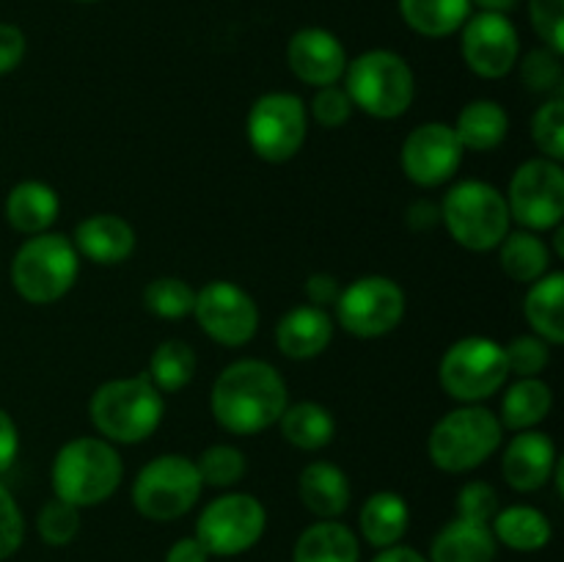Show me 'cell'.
<instances>
[{"mask_svg": "<svg viewBox=\"0 0 564 562\" xmlns=\"http://www.w3.org/2000/svg\"><path fill=\"white\" fill-rule=\"evenodd\" d=\"M554 408V391L543 378H518L501 397L499 422L505 430H534Z\"/></svg>", "mask_w": 564, "mask_h": 562, "instance_id": "obj_29", "label": "cell"}, {"mask_svg": "<svg viewBox=\"0 0 564 562\" xmlns=\"http://www.w3.org/2000/svg\"><path fill=\"white\" fill-rule=\"evenodd\" d=\"M202 474L185 455H158L138 472L132 483V505L149 521H176L202 499Z\"/></svg>", "mask_w": 564, "mask_h": 562, "instance_id": "obj_8", "label": "cell"}, {"mask_svg": "<svg viewBox=\"0 0 564 562\" xmlns=\"http://www.w3.org/2000/svg\"><path fill=\"white\" fill-rule=\"evenodd\" d=\"M165 562H209V551L204 549L202 540L193 534V538H180L169 551H165Z\"/></svg>", "mask_w": 564, "mask_h": 562, "instance_id": "obj_48", "label": "cell"}, {"mask_svg": "<svg viewBox=\"0 0 564 562\" xmlns=\"http://www.w3.org/2000/svg\"><path fill=\"white\" fill-rule=\"evenodd\" d=\"M372 562H430L427 556L419 554L411 545H389V549H380L378 556Z\"/></svg>", "mask_w": 564, "mask_h": 562, "instance_id": "obj_49", "label": "cell"}, {"mask_svg": "<svg viewBox=\"0 0 564 562\" xmlns=\"http://www.w3.org/2000/svg\"><path fill=\"white\" fill-rule=\"evenodd\" d=\"M292 562H361V543L347 523L328 518L303 529Z\"/></svg>", "mask_w": 564, "mask_h": 562, "instance_id": "obj_25", "label": "cell"}, {"mask_svg": "<svg viewBox=\"0 0 564 562\" xmlns=\"http://www.w3.org/2000/svg\"><path fill=\"white\" fill-rule=\"evenodd\" d=\"M25 540V518L11 490L0 483V562L17 554Z\"/></svg>", "mask_w": 564, "mask_h": 562, "instance_id": "obj_43", "label": "cell"}, {"mask_svg": "<svg viewBox=\"0 0 564 562\" xmlns=\"http://www.w3.org/2000/svg\"><path fill=\"white\" fill-rule=\"evenodd\" d=\"M268 527V510L251 494L218 496L202 510L196 521V538L202 540L209 556H237L262 540Z\"/></svg>", "mask_w": 564, "mask_h": 562, "instance_id": "obj_11", "label": "cell"}, {"mask_svg": "<svg viewBox=\"0 0 564 562\" xmlns=\"http://www.w3.org/2000/svg\"><path fill=\"white\" fill-rule=\"evenodd\" d=\"M253 154L264 163H286L303 149L308 136V108L297 94L270 91L253 99L246 119Z\"/></svg>", "mask_w": 564, "mask_h": 562, "instance_id": "obj_10", "label": "cell"}, {"mask_svg": "<svg viewBox=\"0 0 564 562\" xmlns=\"http://www.w3.org/2000/svg\"><path fill=\"white\" fill-rule=\"evenodd\" d=\"M438 207L452 240L468 251H494L512 226L505 193L482 180L452 185Z\"/></svg>", "mask_w": 564, "mask_h": 562, "instance_id": "obj_5", "label": "cell"}, {"mask_svg": "<svg viewBox=\"0 0 564 562\" xmlns=\"http://www.w3.org/2000/svg\"><path fill=\"white\" fill-rule=\"evenodd\" d=\"M334 306L347 334L378 339L391 334L405 317V292L389 275H361L339 292Z\"/></svg>", "mask_w": 564, "mask_h": 562, "instance_id": "obj_13", "label": "cell"}, {"mask_svg": "<svg viewBox=\"0 0 564 562\" xmlns=\"http://www.w3.org/2000/svg\"><path fill=\"white\" fill-rule=\"evenodd\" d=\"M308 110H312V119L317 121L319 127L336 130V127H341L350 121L352 110L356 108H352V102H350V97H347L345 88L325 86V88H317V94H314Z\"/></svg>", "mask_w": 564, "mask_h": 562, "instance_id": "obj_42", "label": "cell"}, {"mask_svg": "<svg viewBox=\"0 0 564 562\" xmlns=\"http://www.w3.org/2000/svg\"><path fill=\"white\" fill-rule=\"evenodd\" d=\"M165 395L154 389L147 372L113 378L97 386L88 402V417L110 444H141L160 428Z\"/></svg>", "mask_w": 564, "mask_h": 562, "instance_id": "obj_2", "label": "cell"}, {"mask_svg": "<svg viewBox=\"0 0 564 562\" xmlns=\"http://www.w3.org/2000/svg\"><path fill=\"white\" fill-rule=\"evenodd\" d=\"M36 527H39V538L44 540L47 545H69L72 540L77 538L80 532V510L69 501L58 499L53 496L50 501H44V507L39 510L36 518Z\"/></svg>", "mask_w": 564, "mask_h": 562, "instance_id": "obj_36", "label": "cell"}, {"mask_svg": "<svg viewBox=\"0 0 564 562\" xmlns=\"http://www.w3.org/2000/svg\"><path fill=\"white\" fill-rule=\"evenodd\" d=\"M556 461H560V455H556V444L549 433L521 430V433L512 435L505 455H501V474L512 490L534 494L554 477Z\"/></svg>", "mask_w": 564, "mask_h": 562, "instance_id": "obj_18", "label": "cell"}, {"mask_svg": "<svg viewBox=\"0 0 564 562\" xmlns=\"http://www.w3.org/2000/svg\"><path fill=\"white\" fill-rule=\"evenodd\" d=\"M408 527H411V507L394 490H378L364 501L361 512H358V529L361 538L375 549H389L405 538Z\"/></svg>", "mask_w": 564, "mask_h": 562, "instance_id": "obj_24", "label": "cell"}, {"mask_svg": "<svg viewBox=\"0 0 564 562\" xmlns=\"http://www.w3.org/2000/svg\"><path fill=\"white\" fill-rule=\"evenodd\" d=\"M196 468L198 474H202L204 485H213V488H231V485H237L246 477L248 461L237 446L213 444L198 455Z\"/></svg>", "mask_w": 564, "mask_h": 562, "instance_id": "obj_35", "label": "cell"}, {"mask_svg": "<svg viewBox=\"0 0 564 562\" xmlns=\"http://www.w3.org/2000/svg\"><path fill=\"white\" fill-rule=\"evenodd\" d=\"M505 358L510 375L518 378H540L551 364V345L534 334L516 336L510 345H505Z\"/></svg>", "mask_w": 564, "mask_h": 562, "instance_id": "obj_38", "label": "cell"}, {"mask_svg": "<svg viewBox=\"0 0 564 562\" xmlns=\"http://www.w3.org/2000/svg\"><path fill=\"white\" fill-rule=\"evenodd\" d=\"M25 33L11 22H0V75H9L25 58Z\"/></svg>", "mask_w": 564, "mask_h": 562, "instance_id": "obj_44", "label": "cell"}, {"mask_svg": "<svg viewBox=\"0 0 564 562\" xmlns=\"http://www.w3.org/2000/svg\"><path fill=\"white\" fill-rule=\"evenodd\" d=\"M297 496L303 507L314 512L319 521L339 518L350 507V479L336 463L314 461L297 477Z\"/></svg>", "mask_w": 564, "mask_h": 562, "instance_id": "obj_21", "label": "cell"}, {"mask_svg": "<svg viewBox=\"0 0 564 562\" xmlns=\"http://www.w3.org/2000/svg\"><path fill=\"white\" fill-rule=\"evenodd\" d=\"M521 80L527 83L529 91L538 94L556 88L562 83V55L549 47L529 50L521 61Z\"/></svg>", "mask_w": 564, "mask_h": 562, "instance_id": "obj_39", "label": "cell"}, {"mask_svg": "<svg viewBox=\"0 0 564 562\" xmlns=\"http://www.w3.org/2000/svg\"><path fill=\"white\" fill-rule=\"evenodd\" d=\"M290 406L286 380L262 358H240L220 369L209 395L213 417L226 433L257 435L279 424Z\"/></svg>", "mask_w": 564, "mask_h": 562, "instance_id": "obj_1", "label": "cell"}, {"mask_svg": "<svg viewBox=\"0 0 564 562\" xmlns=\"http://www.w3.org/2000/svg\"><path fill=\"white\" fill-rule=\"evenodd\" d=\"M80 3H97V0H80Z\"/></svg>", "mask_w": 564, "mask_h": 562, "instance_id": "obj_51", "label": "cell"}, {"mask_svg": "<svg viewBox=\"0 0 564 562\" xmlns=\"http://www.w3.org/2000/svg\"><path fill=\"white\" fill-rule=\"evenodd\" d=\"M345 91L352 108L372 119H400L416 97L411 64L391 50H367L347 61Z\"/></svg>", "mask_w": 564, "mask_h": 562, "instance_id": "obj_4", "label": "cell"}, {"mask_svg": "<svg viewBox=\"0 0 564 562\" xmlns=\"http://www.w3.org/2000/svg\"><path fill=\"white\" fill-rule=\"evenodd\" d=\"M124 477V463L110 441L97 435L72 439L55 452L50 483L58 499L69 501L77 510L97 507L119 490Z\"/></svg>", "mask_w": 564, "mask_h": 562, "instance_id": "obj_3", "label": "cell"}, {"mask_svg": "<svg viewBox=\"0 0 564 562\" xmlns=\"http://www.w3.org/2000/svg\"><path fill=\"white\" fill-rule=\"evenodd\" d=\"M499 512V494L490 483L482 479H471L460 488L457 494V518L471 523H488L494 521V516Z\"/></svg>", "mask_w": 564, "mask_h": 562, "instance_id": "obj_40", "label": "cell"}, {"mask_svg": "<svg viewBox=\"0 0 564 562\" xmlns=\"http://www.w3.org/2000/svg\"><path fill=\"white\" fill-rule=\"evenodd\" d=\"M400 14L419 36L444 39L466 25L471 0H400Z\"/></svg>", "mask_w": 564, "mask_h": 562, "instance_id": "obj_32", "label": "cell"}, {"mask_svg": "<svg viewBox=\"0 0 564 562\" xmlns=\"http://www.w3.org/2000/svg\"><path fill=\"white\" fill-rule=\"evenodd\" d=\"M499 543L488 523L455 518L430 543V562H494Z\"/></svg>", "mask_w": 564, "mask_h": 562, "instance_id": "obj_23", "label": "cell"}, {"mask_svg": "<svg viewBox=\"0 0 564 562\" xmlns=\"http://www.w3.org/2000/svg\"><path fill=\"white\" fill-rule=\"evenodd\" d=\"M196 375V353L187 342L182 339H165L154 347L149 356L147 378L152 380L154 389L163 395H176L185 389Z\"/></svg>", "mask_w": 564, "mask_h": 562, "instance_id": "obj_33", "label": "cell"}, {"mask_svg": "<svg viewBox=\"0 0 564 562\" xmlns=\"http://www.w3.org/2000/svg\"><path fill=\"white\" fill-rule=\"evenodd\" d=\"M532 138L543 158L562 163L564 158V99H545L532 116Z\"/></svg>", "mask_w": 564, "mask_h": 562, "instance_id": "obj_37", "label": "cell"}, {"mask_svg": "<svg viewBox=\"0 0 564 562\" xmlns=\"http://www.w3.org/2000/svg\"><path fill=\"white\" fill-rule=\"evenodd\" d=\"M80 273V253L66 235L42 231L17 248L11 259V284L22 301L55 303L75 287Z\"/></svg>", "mask_w": 564, "mask_h": 562, "instance_id": "obj_7", "label": "cell"}, {"mask_svg": "<svg viewBox=\"0 0 564 562\" xmlns=\"http://www.w3.org/2000/svg\"><path fill=\"white\" fill-rule=\"evenodd\" d=\"M330 339H334V317L312 303L290 309L275 325L279 350L295 361H306V358L325 353Z\"/></svg>", "mask_w": 564, "mask_h": 562, "instance_id": "obj_20", "label": "cell"}, {"mask_svg": "<svg viewBox=\"0 0 564 562\" xmlns=\"http://www.w3.org/2000/svg\"><path fill=\"white\" fill-rule=\"evenodd\" d=\"M460 31L463 61L474 75L499 80L516 69L518 55H521V39H518L510 17L479 11V14L468 17Z\"/></svg>", "mask_w": 564, "mask_h": 562, "instance_id": "obj_15", "label": "cell"}, {"mask_svg": "<svg viewBox=\"0 0 564 562\" xmlns=\"http://www.w3.org/2000/svg\"><path fill=\"white\" fill-rule=\"evenodd\" d=\"M534 33L543 39V47L564 53V0H529Z\"/></svg>", "mask_w": 564, "mask_h": 562, "instance_id": "obj_41", "label": "cell"}, {"mask_svg": "<svg viewBox=\"0 0 564 562\" xmlns=\"http://www.w3.org/2000/svg\"><path fill=\"white\" fill-rule=\"evenodd\" d=\"M198 325L213 342L224 347H242L257 336L259 306L240 284L215 279L196 292L193 303Z\"/></svg>", "mask_w": 564, "mask_h": 562, "instance_id": "obj_14", "label": "cell"}, {"mask_svg": "<svg viewBox=\"0 0 564 562\" xmlns=\"http://www.w3.org/2000/svg\"><path fill=\"white\" fill-rule=\"evenodd\" d=\"M466 149L455 136V127L427 121L408 132L402 141L400 165L408 180L419 187H438L457 174Z\"/></svg>", "mask_w": 564, "mask_h": 562, "instance_id": "obj_16", "label": "cell"}, {"mask_svg": "<svg viewBox=\"0 0 564 562\" xmlns=\"http://www.w3.org/2000/svg\"><path fill=\"white\" fill-rule=\"evenodd\" d=\"M303 290H306V298L312 306L328 309L339 301L341 284H339V279L330 273H312L306 279V287H303Z\"/></svg>", "mask_w": 564, "mask_h": 562, "instance_id": "obj_45", "label": "cell"}, {"mask_svg": "<svg viewBox=\"0 0 564 562\" xmlns=\"http://www.w3.org/2000/svg\"><path fill=\"white\" fill-rule=\"evenodd\" d=\"M510 218L529 231H549L564 218V171L549 158L527 160L512 174L505 193Z\"/></svg>", "mask_w": 564, "mask_h": 562, "instance_id": "obj_12", "label": "cell"}, {"mask_svg": "<svg viewBox=\"0 0 564 562\" xmlns=\"http://www.w3.org/2000/svg\"><path fill=\"white\" fill-rule=\"evenodd\" d=\"M17 452H20V430L14 419L0 408V474L14 466Z\"/></svg>", "mask_w": 564, "mask_h": 562, "instance_id": "obj_46", "label": "cell"}, {"mask_svg": "<svg viewBox=\"0 0 564 562\" xmlns=\"http://www.w3.org/2000/svg\"><path fill=\"white\" fill-rule=\"evenodd\" d=\"M471 3H477L482 11H494V14H507V11L516 9L518 0H471Z\"/></svg>", "mask_w": 564, "mask_h": 562, "instance_id": "obj_50", "label": "cell"}, {"mask_svg": "<svg viewBox=\"0 0 564 562\" xmlns=\"http://www.w3.org/2000/svg\"><path fill=\"white\" fill-rule=\"evenodd\" d=\"M196 290L180 275H160L143 290V306L160 320H182L193 314Z\"/></svg>", "mask_w": 564, "mask_h": 562, "instance_id": "obj_34", "label": "cell"}, {"mask_svg": "<svg viewBox=\"0 0 564 562\" xmlns=\"http://www.w3.org/2000/svg\"><path fill=\"white\" fill-rule=\"evenodd\" d=\"M72 242L88 262L121 264L135 251V229L121 215L94 213L77 224Z\"/></svg>", "mask_w": 564, "mask_h": 562, "instance_id": "obj_19", "label": "cell"}, {"mask_svg": "<svg viewBox=\"0 0 564 562\" xmlns=\"http://www.w3.org/2000/svg\"><path fill=\"white\" fill-rule=\"evenodd\" d=\"M499 264L518 284H532L551 268V248L538 231L516 229L507 231L499 242Z\"/></svg>", "mask_w": 564, "mask_h": 562, "instance_id": "obj_31", "label": "cell"}, {"mask_svg": "<svg viewBox=\"0 0 564 562\" xmlns=\"http://www.w3.org/2000/svg\"><path fill=\"white\" fill-rule=\"evenodd\" d=\"M505 428L490 408L479 402L444 413L430 430L427 455L441 472L466 474L482 466L501 446Z\"/></svg>", "mask_w": 564, "mask_h": 562, "instance_id": "obj_6", "label": "cell"}, {"mask_svg": "<svg viewBox=\"0 0 564 562\" xmlns=\"http://www.w3.org/2000/svg\"><path fill=\"white\" fill-rule=\"evenodd\" d=\"M510 132V116L494 99H471L457 114L455 136L466 152H494Z\"/></svg>", "mask_w": 564, "mask_h": 562, "instance_id": "obj_27", "label": "cell"}, {"mask_svg": "<svg viewBox=\"0 0 564 562\" xmlns=\"http://www.w3.org/2000/svg\"><path fill=\"white\" fill-rule=\"evenodd\" d=\"M523 314L532 325L534 336L549 342L551 347L564 342V273L540 275L529 284L527 301H523Z\"/></svg>", "mask_w": 564, "mask_h": 562, "instance_id": "obj_26", "label": "cell"}, {"mask_svg": "<svg viewBox=\"0 0 564 562\" xmlns=\"http://www.w3.org/2000/svg\"><path fill=\"white\" fill-rule=\"evenodd\" d=\"M281 435L290 441L292 446L303 452H317L323 446H328L336 435V419L334 413L325 406L314 400L295 402V406H286L284 413L279 419Z\"/></svg>", "mask_w": 564, "mask_h": 562, "instance_id": "obj_30", "label": "cell"}, {"mask_svg": "<svg viewBox=\"0 0 564 562\" xmlns=\"http://www.w3.org/2000/svg\"><path fill=\"white\" fill-rule=\"evenodd\" d=\"M3 213L11 229H17L20 235H42L55 224L61 213L58 193L47 182L25 180L11 187L9 196H6Z\"/></svg>", "mask_w": 564, "mask_h": 562, "instance_id": "obj_22", "label": "cell"}, {"mask_svg": "<svg viewBox=\"0 0 564 562\" xmlns=\"http://www.w3.org/2000/svg\"><path fill=\"white\" fill-rule=\"evenodd\" d=\"M405 220L413 231H430L441 224V207L435 202H430V198H416L408 207Z\"/></svg>", "mask_w": 564, "mask_h": 562, "instance_id": "obj_47", "label": "cell"}, {"mask_svg": "<svg viewBox=\"0 0 564 562\" xmlns=\"http://www.w3.org/2000/svg\"><path fill=\"white\" fill-rule=\"evenodd\" d=\"M286 61L297 80L306 86L325 88L336 86L345 77L347 69V50L339 39L325 28H303L290 39L286 47Z\"/></svg>", "mask_w": 564, "mask_h": 562, "instance_id": "obj_17", "label": "cell"}, {"mask_svg": "<svg viewBox=\"0 0 564 562\" xmlns=\"http://www.w3.org/2000/svg\"><path fill=\"white\" fill-rule=\"evenodd\" d=\"M510 378L505 358V345L490 336H466L449 345L438 367L441 389L452 400L482 402L494 397Z\"/></svg>", "mask_w": 564, "mask_h": 562, "instance_id": "obj_9", "label": "cell"}, {"mask_svg": "<svg viewBox=\"0 0 564 562\" xmlns=\"http://www.w3.org/2000/svg\"><path fill=\"white\" fill-rule=\"evenodd\" d=\"M490 532H494L496 543L512 551H527V554L545 549L554 538L549 516L532 505H512L499 510L490 521Z\"/></svg>", "mask_w": 564, "mask_h": 562, "instance_id": "obj_28", "label": "cell"}]
</instances>
